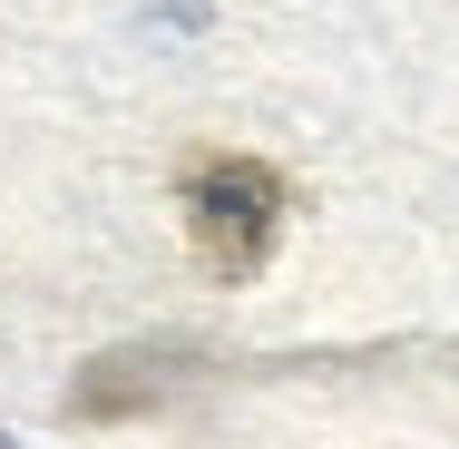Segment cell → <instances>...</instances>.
Returning a JSON list of instances; mask_svg holds the SVG:
<instances>
[{
    "instance_id": "2",
    "label": "cell",
    "mask_w": 459,
    "mask_h": 449,
    "mask_svg": "<svg viewBox=\"0 0 459 449\" xmlns=\"http://www.w3.org/2000/svg\"><path fill=\"white\" fill-rule=\"evenodd\" d=\"M186 361L177 342H127V352H98L69 391H59V420H79V430H117V420H147V410H167V391L186 381Z\"/></svg>"
},
{
    "instance_id": "1",
    "label": "cell",
    "mask_w": 459,
    "mask_h": 449,
    "mask_svg": "<svg viewBox=\"0 0 459 449\" xmlns=\"http://www.w3.org/2000/svg\"><path fill=\"white\" fill-rule=\"evenodd\" d=\"M177 215H186V245L215 283H255L264 255H274L283 215H293V186L264 157H235V147H195L177 167Z\"/></svg>"
},
{
    "instance_id": "3",
    "label": "cell",
    "mask_w": 459,
    "mask_h": 449,
    "mask_svg": "<svg viewBox=\"0 0 459 449\" xmlns=\"http://www.w3.org/2000/svg\"><path fill=\"white\" fill-rule=\"evenodd\" d=\"M0 449H20V440H0Z\"/></svg>"
}]
</instances>
